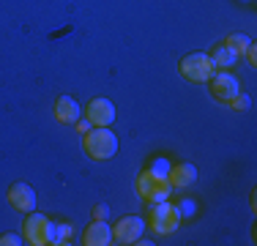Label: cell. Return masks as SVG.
Here are the masks:
<instances>
[{"instance_id": "obj_1", "label": "cell", "mask_w": 257, "mask_h": 246, "mask_svg": "<svg viewBox=\"0 0 257 246\" xmlns=\"http://www.w3.org/2000/svg\"><path fill=\"white\" fill-rule=\"evenodd\" d=\"M82 148L93 162H107L118 153V137H115V132H109V126H96L85 134Z\"/></svg>"}, {"instance_id": "obj_2", "label": "cell", "mask_w": 257, "mask_h": 246, "mask_svg": "<svg viewBox=\"0 0 257 246\" xmlns=\"http://www.w3.org/2000/svg\"><path fill=\"white\" fill-rule=\"evenodd\" d=\"M181 211L178 205H173L170 200H162V202H151V213H148V224L156 235H170L181 227Z\"/></svg>"}, {"instance_id": "obj_3", "label": "cell", "mask_w": 257, "mask_h": 246, "mask_svg": "<svg viewBox=\"0 0 257 246\" xmlns=\"http://www.w3.org/2000/svg\"><path fill=\"white\" fill-rule=\"evenodd\" d=\"M137 192L148 202H162V200H170L173 186H170L167 175H156L154 170H145L143 175L137 178Z\"/></svg>"}, {"instance_id": "obj_4", "label": "cell", "mask_w": 257, "mask_h": 246, "mask_svg": "<svg viewBox=\"0 0 257 246\" xmlns=\"http://www.w3.org/2000/svg\"><path fill=\"white\" fill-rule=\"evenodd\" d=\"M178 71H181L183 79H189V82H208V79L213 77V71H216V66L211 63L208 52H192L181 60Z\"/></svg>"}, {"instance_id": "obj_5", "label": "cell", "mask_w": 257, "mask_h": 246, "mask_svg": "<svg viewBox=\"0 0 257 246\" xmlns=\"http://www.w3.org/2000/svg\"><path fill=\"white\" fill-rule=\"evenodd\" d=\"M208 82H211V93L219 104H230L241 93V82L235 79V74H230V69H216Z\"/></svg>"}, {"instance_id": "obj_6", "label": "cell", "mask_w": 257, "mask_h": 246, "mask_svg": "<svg viewBox=\"0 0 257 246\" xmlns=\"http://www.w3.org/2000/svg\"><path fill=\"white\" fill-rule=\"evenodd\" d=\"M52 224L44 216V213H30L25 219V227H22V232H25V241L33 243V246H44V243H52Z\"/></svg>"}, {"instance_id": "obj_7", "label": "cell", "mask_w": 257, "mask_h": 246, "mask_svg": "<svg viewBox=\"0 0 257 246\" xmlns=\"http://www.w3.org/2000/svg\"><path fill=\"white\" fill-rule=\"evenodd\" d=\"M145 227H148V221L143 216H123L112 227V238H115V243H134L143 238Z\"/></svg>"}, {"instance_id": "obj_8", "label": "cell", "mask_w": 257, "mask_h": 246, "mask_svg": "<svg viewBox=\"0 0 257 246\" xmlns=\"http://www.w3.org/2000/svg\"><path fill=\"white\" fill-rule=\"evenodd\" d=\"M9 202L14 211L20 213H33L36 211V202H39V197H36L33 186H28V183H14V186L9 189Z\"/></svg>"}, {"instance_id": "obj_9", "label": "cell", "mask_w": 257, "mask_h": 246, "mask_svg": "<svg viewBox=\"0 0 257 246\" xmlns=\"http://www.w3.org/2000/svg\"><path fill=\"white\" fill-rule=\"evenodd\" d=\"M85 118L90 120V126H112L115 120V104L109 98H93L85 109Z\"/></svg>"}, {"instance_id": "obj_10", "label": "cell", "mask_w": 257, "mask_h": 246, "mask_svg": "<svg viewBox=\"0 0 257 246\" xmlns=\"http://www.w3.org/2000/svg\"><path fill=\"white\" fill-rule=\"evenodd\" d=\"M85 246H109L115 243L112 238V227L107 224L104 219H96L93 224H88V230H85Z\"/></svg>"}, {"instance_id": "obj_11", "label": "cell", "mask_w": 257, "mask_h": 246, "mask_svg": "<svg viewBox=\"0 0 257 246\" xmlns=\"http://www.w3.org/2000/svg\"><path fill=\"white\" fill-rule=\"evenodd\" d=\"M167 181H170L173 189H189L194 181H197V167L189 164V162L175 164V167H170V172H167Z\"/></svg>"}, {"instance_id": "obj_12", "label": "cell", "mask_w": 257, "mask_h": 246, "mask_svg": "<svg viewBox=\"0 0 257 246\" xmlns=\"http://www.w3.org/2000/svg\"><path fill=\"white\" fill-rule=\"evenodd\" d=\"M79 118H82V107L77 104V98L60 96L55 101V120L58 123H77Z\"/></svg>"}, {"instance_id": "obj_13", "label": "cell", "mask_w": 257, "mask_h": 246, "mask_svg": "<svg viewBox=\"0 0 257 246\" xmlns=\"http://www.w3.org/2000/svg\"><path fill=\"white\" fill-rule=\"evenodd\" d=\"M208 58H211V63L216 66V69H232V66H235V60H238L224 44H219L213 52H208Z\"/></svg>"}, {"instance_id": "obj_14", "label": "cell", "mask_w": 257, "mask_h": 246, "mask_svg": "<svg viewBox=\"0 0 257 246\" xmlns=\"http://www.w3.org/2000/svg\"><path fill=\"white\" fill-rule=\"evenodd\" d=\"M249 44H252V39H246V36H241V33H232V36L224 39V47H227L235 58H243L246 49H249Z\"/></svg>"}, {"instance_id": "obj_15", "label": "cell", "mask_w": 257, "mask_h": 246, "mask_svg": "<svg viewBox=\"0 0 257 246\" xmlns=\"http://www.w3.org/2000/svg\"><path fill=\"white\" fill-rule=\"evenodd\" d=\"M74 235V227L60 221V224H52V246H66Z\"/></svg>"}, {"instance_id": "obj_16", "label": "cell", "mask_w": 257, "mask_h": 246, "mask_svg": "<svg viewBox=\"0 0 257 246\" xmlns=\"http://www.w3.org/2000/svg\"><path fill=\"white\" fill-rule=\"evenodd\" d=\"M249 104H252V98H249L246 93H238L235 98H232V101L227 104V107L230 109H235V112H246V109H249Z\"/></svg>"}, {"instance_id": "obj_17", "label": "cell", "mask_w": 257, "mask_h": 246, "mask_svg": "<svg viewBox=\"0 0 257 246\" xmlns=\"http://www.w3.org/2000/svg\"><path fill=\"white\" fill-rule=\"evenodd\" d=\"M178 211H181L183 219H192L194 213H197V205H194V200H189V197H186V200L178 202Z\"/></svg>"}, {"instance_id": "obj_18", "label": "cell", "mask_w": 257, "mask_h": 246, "mask_svg": "<svg viewBox=\"0 0 257 246\" xmlns=\"http://www.w3.org/2000/svg\"><path fill=\"white\" fill-rule=\"evenodd\" d=\"M170 167H173V164H170V162H167V159H156V162H154V164H151V167H148V170H154V172H156V175H167V172H170Z\"/></svg>"}, {"instance_id": "obj_19", "label": "cell", "mask_w": 257, "mask_h": 246, "mask_svg": "<svg viewBox=\"0 0 257 246\" xmlns=\"http://www.w3.org/2000/svg\"><path fill=\"white\" fill-rule=\"evenodd\" d=\"M22 238L14 235V232H6V235H0V246H20Z\"/></svg>"}, {"instance_id": "obj_20", "label": "cell", "mask_w": 257, "mask_h": 246, "mask_svg": "<svg viewBox=\"0 0 257 246\" xmlns=\"http://www.w3.org/2000/svg\"><path fill=\"white\" fill-rule=\"evenodd\" d=\"M90 129H93V126H90V120H88V118H85V120L79 118V120H77V132H79V134H88Z\"/></svg>"}, {"instance_id": "obj_21", "label": "cell", "mask_w": 257, "mask_h": 246, "mask_svg": "<svg viewBox=\"0 0 257 246\" xmlns=\"http://www.w3.org/2000/svg\"><path fill=\"white\" fill-rule=\"evenodd\" d=\"M246 60H249V63H257V47L254 44H249V49H246Z\"/></svg>"}, {"instance_id": "obj_22", "label": "cell", "mask_w": 257, "mask_h": 246, "mask_svg": "<svg viewBox=\"0 0 257 246\" xmlns=\"http://www.w3.org/2000/svg\"><path fill=\"white\" fill-rule=\"evenodd\" d=\"M93 213H96V219H104V216H107V208H104V205H96Z\"/></svg>"}]
</instances>
